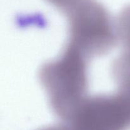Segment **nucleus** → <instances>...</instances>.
Wrapping results in <instances>:
<instances>
[{
  "label": "nucleus",
  "instance_id": "nucleus-1",
  "mask_svg": "<svg viewBox=\"0 0 130 130\" xmlns=\"http://www.w3.org/2000/svg\"><path fill=\"white\" fill-rule=\"evenodd\" d=\"M88 59L68 44L60 57L42 67L41 83L54 107H76L86 97Z\"/></svg>",
  "mask_w": 130,
  "mask_h": 130
},
{
  "label": "nucleus",
  "instance_id": "nucleus-2",
  "mask_svg": "<svg viewBox=\"0 0 130 130\" xmlns=\"http://www.w3.org/2000/svg\"><path fill=\"white\" fill-rule=\"evenodd\" d=\"M70 41L88 58L100 56L113 48L118 39L116 23L96 0H84L67 13Z\"/></svg>",
  "mask_w": 130,
  "mask_h": 130
},
{
  "label": "nucleus",
  "instance_id": "nucleus-3",
  "mask_svg": "<svg viewBox=\"0 0 130 130\" xmlns=\"http://www.w3.org/2000/svg\"><path fill=\"white\" fill-rule=\"evenodd\" d=\"M52 5L65 13H68L70 10L82 2L83 0H47Z\"/></svg>",
  "mask_w": 130,
  "mask_h": 130
}]
</instances>
